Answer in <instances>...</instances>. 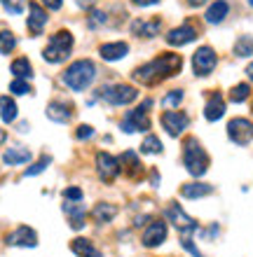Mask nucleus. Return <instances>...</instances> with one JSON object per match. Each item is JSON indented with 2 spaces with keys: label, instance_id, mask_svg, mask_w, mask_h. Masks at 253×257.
Returning <instances> with one entry per match:
<instances>
[{
  "label": "nucleus",
  "instance_id": "obj_35",
  "mask_svg": "<svg viewBox=\"0 0 253 257\" xmlns=\"http://www.w3.org/2000/svg\"><path fill=\"white\" fill-rule=\"evenodd\" d=\"M0 3H3V7H5V12H10V14H21L28 0H0Z\"/></svg>",
  "mask_w": 253,
  "mask_h": 257
},
{
  "label": "nucleus",
  "instance_id": "obj_10",
  "mask_svg": "<svg viewBox=\"0 0 253 257\" xmlns=\"http://www.w3.org/2000/svg\"><path fill=\"white\" fill-rule=\"evenodd\" d=\"M159 122H162L164 131L171 138H178L185 128L190 126V117L185 115V112H181V110H166V112H162Z\"/></svg>",
  "mask_w": 253,
  "mask_h": 257
},
{
  "label": "nucleus",
  "instance_id": "obj_16",
  "mask_svg": "<svg viewBox=\"0 0 253 257\" xmlns=\"http://www.w3.org/2000/svg\"><path fill=\"white\" fill-rule=\"evenodd\" d=\"M73 112H75V108H73V103H68V101H52L47 105V117L52 122H59V124L70 122Z\"/></svg>",
  "mask_w": 253,
  "mask_h": 257
},
{
  "label": "nucleus",
  "instance_id": "obj_1",
  "mask_svg": "<svg viewBox=\"0 0 253 257\" xmlns=\"http://www.w3.org/2000/svg\"><path fill=\"white\" fill-rule=\"evenodd\" d=\"M181 68H183V59L174 52H166V54H159L155 56L152 61L143 63V66H138L131 77L138 82V84H145V87H155L159 82L169 80L174 75L181 73Z\"/></svg>",
  "mask_w": 253,
  "mask_h": 257
},
{
  "label": "nucleus",
  "instance_id": "obj_27",
  "mask_svg": "<svg viewBox=\"0 0 253 257\" xmlns=\"http://www.w3.org/2000/svg\"><path fill=\"white\" fill-rule=\"evenodd\" d=\"M17 115H19V108H17L14 98H10V96H0V119H3L5 124H12L14 119H17Z\"/></svg>",
  "mask_w": 253,
  "mask_h": 257
},
{
  "label": "nucleus",
  "instance_id": "obj_34",
  "mask_svg": "<svg viewBox=\"0 0 253 257\" xmlns=\"http://www.w3.org/2000/svg\"><path fill=\"white\" fill-rule=\"evenodd\" d=\"M49 164H52V157H49V155H42L40 159H38V162H35L33 166H31V169H26V171H24V176H26V178H31V176H38V173H42V171L47 169Z\"/></svg>",
  "mask_w": 253,
  "mask_h": 257
},
{
  "label": "nucleus",
  "instance_id": "obj_24",
  "mask_svg": "<svg viewBox=\"0 0 253 257\" xmlns=\"http://www.w3.org/2000/svg\"><path fill=\"white\" fill-rule=\"evenodd\" d=\"M70 250L75 252V257H101V250L89 238H73L70 241Z\"/></svg>",
  "mask_w": 253,
  "mask_h": 257
},
{
  "label": "nucleus",
  "instance_id": "obj_33",
  "mask_svg": "<svg viewBox=\"0 0 253 257\" xmlns=\"http://www.w3.org/2000/svg\"><path fill=\"white\" fill-rule=\"evenodd\" d=\"M183 98H185L183 89H174V91H169V94L162 98V105H164V108H178V105L183 103Z\"/></svg>",
  "mask_w": 253,
  "mask_h": 257
},
{
  "label": "nucleus",
  "instance_id": "obj_25",
  "mask_svg": "<svg viewBox=\"0 0 253 257\" xmlns=\"http://www.w3.org/2000/svg\"><path fill=\"white\" fill-rule=\"evenodd\" d=\"M115 215H117L115 203L101 201V203H96L94 208H92V217H94L99 224H106V222H110V220H115Z\"/></svg>",
  "mask_w": 253,
  "mask_h": 257
},
{
  "label": "nucleus",
  "instance_id": "obj_26",
  "mask_svg": "<svg viewBox=\"0 0 253 257\" xmlns=\"http://www.w3.org/2000/svg\"><path fill=\"white\" fill-rule=\"evenodd\" d=\"M211 192H213V187L206 183H188L181 187V194L185 199H202V196H209Z\"/></svg>",
  "mask_w": 253,
  "mask_h": 257
},
{
  "label": "nucleus",
  "instance_id": "obj_9",
  "mask_svg": "<svg viewBox=\"0 0 253 257\" xmlns=\"http://www.w3.org/2000/svg\"><path fill=\"white\" fill-rule=\"evenodd\" d=\"M216 63H218V56H216V52H213L211 47H206V45L199 47L197 52L192 54V70H195V75H199V77L211 75Z\"/></svg>",
  "mask_w": 253,
  "mask_h": 257
},
{
  "label": "nucleus",
  "instance_id": "obj_39",
  "mask_svg": "<svg viewBox=\"0 0 253 257\" xmlns=\"http://www.w3.org/2000/svg\"><path fill=\"white\" fill-rule=\"evenodd\" d=\"M63 199H66V201H82V190H80V187H66V190H63Z\"/></svg>",
  "mask_w": 253,
  "mask_h": 257
},
{
  "label": "nucleus",
  "instance_id": "obj_17",
  "mask_svg": "<svg viewBox=\"0 0 253 257\" xmlns=\"http://www.w3.org/2000/svg\"><path fill=\"white\" fill-rule=\"evenodd\" d=\"M99 54H101L103 61H120V59H124V56L129 54V45L122 40L117 42H106V45H101L99 47Z\"/></svg>",
  "mask_w": 253,
  "mask_h": 257
},
{
  "label": "nucleus",
  "instance_id": "obj_30",
  "mask_svg": "<svg viewBox=\"0 0 253 257\" xmlns=\"http://www.w3.org/2000/svg\"><path fill=\"white\" fill-rule=\"evenodd\" d=\"M14 47H17V35L12 31H0V54H12Z\"/></svg>",
  "mask_w": 253,
  "mask_h": 257
},
{
  "label": "nucleus",
  "instance_id": "obj_21",
  "mask_svg": "<svg viewBox=\"0 0 253 257\" xmlns=\"http://www.w3.org/2000/svg\"><path fill=\"white\" fill-rule=\"evenodd\" d=\"M223 115H225V98L216 91V94H211V96H209V101H206L204 117L209 119V122H218Z\"/></svg>",
  "mask_w": 253,
  "mask_h": 257
},
{
  "label": "nucleus",
  "instance_id": "obj_45",
  "mask_svg": "<svg viewBox=\"0 0 253 257\" xmlns=\"http://www.w3.org/2000/svg\"><path fill=\"white\" fill-rule=\"evenodd\" d=\"M7 141V134H5V128H0V145Z\"/></svg>",
  "mask_w": 253,
  "mask_h": 257
},
{
  "label": "nucleus",
  "instance_id": "obj_13",
  "mask_svg": "<svg viewBox=\"0 0 253 257\" xmlns=\"http://www.w3.org/2000/svg\"><path fill=\"white\" fill-rule=\"evenodd\" d=\"M5 243L14 245V248H35V245H38V234H35V229L21 224V227H17L12 234H7Z\"/></svg>",
  "mask_w": 253,
  "mask_h": 257
},
{
  "label": "nucleus",
  "instance_id": "obj_28",
  "mask_svg": "<svg viewBox=\"0 0 253 257\" xmlns=\"http://www.w3.org/2000/svg\"><path fill=\"white\" fill-rule=\"evenodd\" d=\"M10 70H12V75L17 77V80H31V77H33V66H31V61H28L26 56L14 59L12 66H10Z\"/></svg>",
  "mask_w": 253,
  "mask_h": 257
},
{
  "label": "nucleus",
  "instance_id": "obj_23",
  "mask_svg": "<svg viewBox=\"0 0 253 257\" xmlns=\"http://www.w3.org/2000/svg\"><path fill=\"white\" fill-rule=\"evenodd\" d=\"M120 166L127 171V176L129 178H141L143 176V164L138 162V157L134 155L131 150H127V152L120 155Z\"/></svg>",
  "mask_w": 253,
  "mask_h": 257
},
{
  "label": "nucleus",
  "instance_id": "obj_8",
  "mask_svg": "<svg viewBox=\"0 0 253 257\" xmlns=\"http://www.w3.org/2000/svg\"><path fill=\"white\" fill-rule=\"evenodd\" d=\"M227 136L237 145H248L253 141V122L246 117H234L227 122Z\"/></svg>",
  "mask_w": 253,
  "mask_h": 257
},
{
  "label": "nucleus",
  "instance_id": "obj_42",
  "mask_svg": "<svg viewBox=\"0 0 253 257\" xmlns=\"http://www.w3.org/2000/svg\"><path fill=\"white\" fill-rule=\"evenodd\" d=\"M204 3H209V0H188V5L190 7H202Z\"/></svg>",
  "mask_w": 253,
  "mask_h": 257
},
{
  "label": "nucleus",
  "instance_id": "obj_11",
  "mask_svg": "<svg viewBox=\"0 0 253 257\" xmlns=\"http://www.w3.org/2000/svg\"><path fill=\"white\" fill-rule=\"evenodd\" d=\"M120 171H122V166H120L117 157L108 155V152H99L96 155V173H99L103 183H113L120 176Z\"/></svg>",
  "mask_w": 253,
  "mask_h": 257
},
{
  "label": "nucleus",
  "instance_id": "obj_5",
  "mask_svg": "<svg viewBox=\"0 0 253 257\" xmlns=\"http://www.w3.org/2000/svg\"><path fill=\"white\" fill-rule=\"evenodd\" d=\"M148 108H152V101H150V98H148V101H143L141 105H138V108L129 110V112L122 117L120 126H122L124 134H138V131H148V128H150Z\"/></svg>",
  "mask_w": 253,
  "mask_h": 257
},
{
  "label": "nucleus",
  "instance_id": "obj_2",
  "mask_svg": "<svg viewBox=\"0 0 253 257\" xmlns=\"http://www.w3.org/2000/svg\"><path fill=\"white\" fill-rule=\"evenodd\" d=\"M94 80H96V66H94V61H89V59L73 61L61 73L63 87H68L70 91H85Z\"/></svg>",
  "mask_w": 253,
  "mask_h": 257
},
{
  "label": "nucleus",
  "instance_id": "obj_15",
  "mask_svg": "<svg viewBox=\"0 0 253 257\" xmlns=\"http://www.w3.org/2000/svg\"><path fill=\"white\" fill-rule=\"evenodd\" d=\"M195 40H197V31H195V26H190V24L171 28L169 33H166V42H169L171 47H183V45H190V42H195Z\"/></svg>",
  "mask_w": 253,
  "mask_h": 257
},
{
  "label": "nucleus",
  "instance_id": "obj_29",
  "mask_svg": "<svg viewBox=\"0 0 253 257\" xmlns=\"http://www.w3.org/2000/svg\"><path fill=\"white\" fill-rule=\"evenodd\" d=\"M234 54L239 56V59L253 56V38L251 35H239V40L234 42Z\"/></svg>",
  "mask_w": 253,
  "mask_h": 257
},
{
  "label": "nucleus",
  "instance_id": "obj_43",
  "mask_svg": "<svg viewBox=\"0 0 253 257\" xmlns=\"http://www.w3.org/2000/svg\"><path fill=\"white\" fill-rule=\"evenodd\" d=\"M148 220H150V217H148V215H138V217H136V222H134V224H136V227H141V224H143V222H148Z\"/></svg>",
  "mask_w": 253,
  "mask_h": 257
},
{
  "label": "nucleus",
  "instance_id": "obj_36",
  "mask_svg": "<svg viewBox=\"0 0 253 257\" xmlns=\"http://www.w3.org/2000/svg\"><path fill=\"white\" fill-rule=\"evenodd\" d=\"M87 21L92 28H99V26H103V24H108V17H106V12H101V10H89Z\"/></svg>",
  "mask_w": 253,
  "mask_h": 257
},
{
  "label": "nucleus",
  "instance_id": "obj_40",
  "mask_svg": "<svg viewBox=\"0 0 253 257\" xmlns=\"http://www.w3.org/2000/svg\"><path fill=\"white\" fill-rule=\"evenodd\" d=\"M40 5L45 7V10H49V12H56V10H61L63 0H40Z\"/></svg>",
  "mask_w": 253,
  "mask_h": 257
},
{
  "label": "nucleus",
  "instance_id": "obj_14",
  "mask_svg": "<svg viewBox=\"0 0 253 257\" xmlns=\"http://www.w3.org/2000/svg\"><path fill=\"white\" fill-rule=\"evenodd\" d=\"M47 10L40 5V3H28V19H26V26L31 31V35H40L47 26Z\"/></svg>",
  "mask_w": 253,
  "mask_h": 257
},
{
  "label": "nucleus",
  "instance_id": "obj_41",
  "mask_svg": "<svg viewBox=\"0 0 253 257\" xmlns=\"http://www.w3.org/2000/svg\"><path fill=\"white\" fill-rule=\"evenodd\" d=\"M136 7H152V5H157L159 0H131Z\"/></svg>",
  "mask_w": 253,
  "mask_h": 257
},
{
  "label": "nucleus",
  "instance_id": "obj_7",
  "mask_svg": "<svg viewBox=\"0 0 253 257\" xmlns=\"http://www.w3.org/2000/svg\"><path fill=\"white\" fill-rule=\"evenodd\" d=\"M164 215H166V220H169V222L174 224L178 231H181V236H190L192 231H197V222H195V220H192V217L188 215V213H185L178 203L171 201L169 206H166Z\"/></svg>",
  "mask_w": 253,
  "mask_h": 257
},
{
  "label": "nucleus",
  "instance_id": "obj_3",
  "mask_svg": "<svg viewBox=\"0 0 253 257\" xmlns=\"http://www.w3.org/2000/svg\"><path fill=\"white\" fill-rule=\"evenodd\" d=\"M183 164L188 173L195 178H202L209 171V155L204 152V148L199 145L197 138H185L183 143Z\"/></svg>",
  "mask_w": 253,
  "mask_h": 257
},
{
  "label": "nucleus",
  "instance_id": "obj_32",
  "mask_svg": "<svg viewBox=\"0 0 253 257\" xmlns=\"http://www.w3.org/2000/svg\"><path fill=\"white\" fill-rule=\"evenodd\" d=\"M251 96V87H248L246 82H241V84H234L232 91H230V101L232 103H244Z\"/></svg>",
  "mask_w": 253,
  "mask_h": 257
},
{
  "label": "nucleus",
  "instance_id": "obj_12",
  "mask_svg": "<svg viewBox=\"0 0 253 257\" xmlns=\"http://www.w3.org/2000/svg\"><path fill=\"white\" fill-rule=\"evenodd\" d=\"M166 234H169V229H166L164 220H152V222L145 227L143 236H141V243H143L145 248H157V245H162L166 241Z\"/></svg>",
  "mask_w": 253,
  "mask_h": 257
},
{
  "label": "nucleus",
  "instance_id": "obj_44",
  "mask_svg": "<svg viewBox=\"0 0 253 257\" xmlns=\"http://www.w3.org/2000/svg\"><path fill=\"white\" fill-rule=\"evenodd\" d=\"M246 75H248V80L253 82V63H248V68H246Z\"/></svg>",
  "mask_w": 253,
  "mask_h": 257
},
{
  "label": "nucleus",
  "instance_id": "obj_20",
  "mask_svg": "<svg viewBox=\"0 0 253 257\" xmlns=\"http://www.w3.org/2000/svg\"><path fill=\"white\" fill-rule=\"evenodd\" d=\"M31 150L24 148V145H12V148H7L5 152H3V162L7 164V166H21V164L31 162Z\"/></svg>",
  "mask_w": 253,
  "mask_h": 257
},
{
  "label": "nucleus",
  "instance_id": "obj_19",
  "mask_svg": "<svg viewBox=\"0 0 253 257\" xmlns=\"http://www.w3.org/2000/svg\"><path fill=\"white\" fill-rule=\"evenodd\" d=\"M162 31V21L159 19H136L131 21V33L138 38H155Z\"/></svg>",
  "mask_w": 253,
  "mask_h": 257
},
{
  "label": "nucleus",
  "instance_id": "obj_4",
  "mask_svg": "<svg viewBox=\"0 0 253 257\" xmlns=\"http://www.w3.org/2000/svg\"><path fill=\"white\" fill-rule=\"evenodd\" d=\"M73 45H75L73 35L68 31H59V33H54L49 38L47 47L42 49V59L47 63H63L66 59H70Z\"/></svg>",
  "mask_w": 253,
  "mask_h": 257
},
{
  "label": "nucleus",
  "instance_id": "obj_37",
  "mask_svg": "<svg viewBox=\"0 0 253 257\" xmlns=\"http://www.w3.org/2000/svg\"><path fill=\"white\" fill-rule=\"evenodd\" d=\"M10 91H12L14 96H24L31 91V84H28V80H17V77H14L12 84H10Z\"/></svg>",
  "mask_w": 253,
  "mask_h": 257
},
{
  "label": "nucleus",
  "instance_id": "obj_6",
  "mask_svg": "<svg viewBox=\"0 0 253 257\" xmlns=\"http://www.w3.org/2000/svg\"><path fill=\"white\" fill-rule=\"evenodd\" d=\"M99 96L110 105H129L138 98V89L131 84H106L101 87Z\"/></svg>",
  "mask_w": 253,
  "mask_h": 257
},
{
  "label": "nucleus",
  "instance_id": "obj_18",
  "mask_svg": "<svg viewBox=\"0 0 253 257\" xmlns=\"http://www.w3.org/2000/svg\"><path fill=\"white\" fill-rule=\"evenodd\" d=\"M63 213L68 215V224L73 229H82L85 220H87V208L82 206V201H66L63 203Z\"/></svg>",
  "mask_w": 253,
  "mask_h": 257
},
{
  "label": "nucleus",
  "instance_id": "obj_22",
  "mask_svg": "<svg viewBox=\"0 0 253 257\" xmlns=\"http://www.w3.org/2000/svg\"><path fill=\"white\" fill-rule=\"evenodd\" d=\"M227 14H230V3H227V0H213L211 5H209V10H206L204 19L216 26L220 21H225Z\"/></svg>",
  "mask_w": 253,
  "mask_h": 257
},
{
  "label": "nucleus",
  "instance_id": "obj_31",
  "mask_svg": "<svg viewBox=\"0 0 253 257\" xmlns=\"http://www.w3.org/2000/svg\"><path fill=\"white\" fill-rule=\"evenodd\" d=\"M141 152L143 155H159L162 152V143H159L157 136H145L143 143H141Z\"/></svg>",
  "mask_w": 253,
  "mask_h": 257
},
{
  "label": "nucleus",
  "instance_id": "obj_38",
  "mask_svg": "<svg viewBox=\"0 0 253 257\" xmlns=\"http://www.w3.org/2000/svg\"><path fill=\"white\" fill-rule=\"evenodd\" d=\"M92 136H94V126H92V124H80V126L75 128L77 141H87V138H92Z\"/></svg>",
  "mask_w": 253,
  "mask_h": 257
}]
</instances>
